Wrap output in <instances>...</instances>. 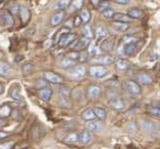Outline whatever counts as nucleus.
Returning a JSON list of instances; mask_svg holds the SVG:
<instances>
[{
	"instance_id": "obj_15",
	"label": "nucleus",
	"mask_w": 160,
	"mask_h": 149,
	"mask_svg": "<svg viewBox=\"0 0 160 149\" xmlns=\"http://www.w3.org/2000/svg\"><path fill=\"white\" fill-rule=\"evenodd\" d=\"M18 13H20L21 21H22L24 24H26L28 21H29V19H30V10H29V8H28L26 5H21L20 9H18Z\"/></svg>"
},
{
	"instance_id": "obj_37",
	"label": "nucleus",
	"mask_w": 160,
	"mask_h": 149,
	"mask_svg": "<svg viewBox=\"0 0 160 149\" xmlns=\"http://www.w3.org/2000/svg\"><path fill=\"white\" fill-rule=\"evenodd\" d=\"M66 58L69 60H71V61L77 62L78 59H79V52H76V50H74V52H70L68 55L66 56Z\"/></svg>"
},
{
	"instance_id": "obj_31",
	"label": "nucleus",
	"mask_w": 160,
	"mask_h": 149,
	"mask_svg": "<svg viewBox=\"0 0 160 149\" xmlns=\"http://www.w3.org/2000/svg\"><path fill=\"white\" fill-rule=\"evenodd\" d=\"M116 67H117L119 70H126L128 68V62L125 61L123 59H119L116 62Z\"/></svg>"
},
{
	"instance_id": "obj_30",
	"label": "nucleus",
	"mask_w": 160,
	"mask_h": 149,
	"mask_svg": "<svg viewBox=\"0 0 160 149\" xmlns=\"http://www.w3.org/2000/svg\"><path fill=\"white\" fill-rule=\"evenodd\" d=\"M61 67L62 68H71V67H73V66H75L76 65V62H74V61H71V60H69V59H67V58H65V59H63L62 60V62H61Z\"/></svg>"
},
{
	"instance_id": "obj_22",
	"label": "nucleus",
	"mask_w": 160,
	"mask_h": 149,
	"mask_svg": "<svg viewBox=\"0 0 160 149\" xmlns=\"http://www.w3.org/2000/svg\"><path fill=\"white\" fill-rule=\"evenodd\" d=\"M11 72V69L9 67V65L7 63L4 62H0V75L2 76H9Z\"/></svg>"
},
{
	"instance_id": "obj_33",
	"label": "nucleus",
	"mask_w": 160,
	"mask_h": 149,
	"mask_svg": "<svg viewBox=\"0 0 160 149\" xmlns=\"http://www.w3.org/2000/svg\"><path fill=\"white\" fill-rule=\"evenodd\" d=\"M82 34H83V37H86V38L90 39L94 35V33H92V30L90 26H84L82 28Z\"/></svg>"
},
{
	"instance_id": "obj_17",
	"label": "nucleus",
	"mask_w": 160,
	"mask_h": 149,
	"mask_svg": "<svg viewBox=\"0 0 160 149\" xmlns=\"http://www.w3.org/2000/svg\"><path fill=\"white\" fill-rule=\"evenodd\" d=\"M94 33H96V36L100 39H104L108 36L109 32L108 29L104 26H97L96 30H94Z\"/></svg>"
},
{
	"instance_id": "obj_18",
	"label": "nucleus",
	"mask_w": 160,
	"mask_h": 149,
	"mask_svg": "<svg viewBox=\"0 0 160 149\" xmlns=\"http://www.w3.org/2000/svg\"><path fill=\"white\" fill-rule=\"evenodd\" d=\"M2 21H3V24L5 25L6 27H10L13 25V18L8 11H4L1 16Z\"/></svg>"
},
{
	"instance_id": "obj_52",
	"label": "nucleus",
	"mask_w": 160,
	"mask_h": 149,
	"mask_svg": "<svg viewBox=\"0 0 160 149\" xmlns=\"http://www.w3.org/2000/svg\"><path fill=\"white\" fill-rule=\"evenodd\" d=\"M50 45H52V40H47V41H46V42L44 43V46H45L46 48H48Z\"/></svg>"
},
{
	"instance_id": "obj_38",
	"label": "nucleus",
	"mask_w": 160,
	"mask_h": 149,
	"mask_svg": "<svg viewBox=\"0 0 160 149\" xmlns=\"http://www.w3.org/2000/svg\"><path fill=\"white\" fill-rule=\"evenodd\" d=\"M113 47V40L107 39L104 42H102V50H110Z\"/></svg>"
},
{
	"instance_id": "obj_47",
	"label": "nucleus",
	"mask_w": 160,
	"mask_h": 149,
	"mask_svg": "<svg viewBox=\"0 0 160 149\" xmlns=\"http://www.w3.org/2000/svg\"><path fill=\"white\" fill-rule=\"evenodd\" d=\"M46 85H47V83H46V81L44 80V79H42V80H38L36 82V87H46Z\"/></svg>"
},
{
	"instance_id": "obj_27",
	"label": "nucleus",
	"mask_w": 160,
	"mask_h": 149,
	"mask_svg": "<svg viewBox=\"0 0 160 149\" xmlns=\"http://www.w3.org/2000/svg\"><path fill=\"white\" fill-rule=\"evenodd\" d=\"M82 118L86 122H89V120H94L96 118V115L94 113V110L92 109H86V110L83 111L82 113Z\"/></svg>"
},
{
	"instance_id": "obj_20",
	"label": "nucleus",
	"mask_w": 160,
	"mask_h": 149,
	"mask_svg": "<svg viewBox=\"0 0 160 149\" xmlns=\"http://www.w3.org/2000/svg\"><path fill=\"white\" fill-rule=\"evenodd\" d=\"M112 27L118 32H124L128 29V23H122V22H113Z\"/></svg>"
},
{
	"instance_id": "obj_35",
	"label": "nucleus",
	"mask_w": 160,
	"mask_h": 149,
	"mask_svg": "<svg viewBox=\"0 0 160 149\" xmlns=\"http://www.w3.org/2000/svg\"><path fill=\"white\" fill-rule=\"evenodd\" d=\"M71 8L73 9H80L83 6V0H72L70 3Z\"/></svg>"
},
{
	"instance_id": "obj_5",
	"label": "nucleus",
	"mask_w": 160,
	"mask_h": 149,
	"mask_svg": "<svg viewBox=\"0 0 160 149\" xmlns=\"http://www.w3.org/2000/svg\"><path fill=\"white\" fill-rule=\"evenodd\" d=\"M125 87L128 90L129 94L133 95V96H138V95L141 94L142 90H141V87L138 82H136L134 80H127L125 82Z\"/></svg>"
},
{
	"instance_id": "obj_29",
	"label": "nucleus",
	"mask_w": 160,
	"mask_h": 149,
	"mask_svg": "<svg viewBox=\"0 0 160 149\" xmlns=\"http://www.w3.org/2000/svg\"><path fill=\"white\" fill-rule=\"evenodd\" d=\"M70 3H71V0H59V1L57 2V4L55 5V8L63 10V9L68 7V6L70 5Z\"/></svg>"
},
{
	"instance_id": "obj_50",
	"label": "nucleus",
	"mask_w": 160,
	"mask_h": 149,
	"mask_svg": "<svg viewBox=\"0 0 160 149\" xmlns=\"http://www.w3.org/2000/svg\"><path fill=\"white\" fill-rule=\"evenodd\" d=\"M9 136V134L7 132H4V131H0V139H4V138H7Z\"/></svg>"
},
{
	"instance_id": "obj_51",
	"label": "nucleus",
	"mask_w": 160,
	"mask_h": 149,
	"mask_svg": "<svg viewBox=\"0 0 160 149\" xmlns=\"http://www.w3.org/2000/svg\"><path fill=\"white\" fill-rule=\"evenodd\" d=\"M90 2H91V4L94 7H98L100 5V3H101V0H90Z\"/></svg>"
},
{
	"instance_id": "obj_6",
	"label": "nucleus",
	"mask_w": 160,
	"mask_h": 149,
	"mask_svg": "<svg viewBox=\"0 0 160 149\" xmlns=\"http://www.w3.org/2000/svg\"><path fill=\"white\" fill-rule=\"evenodd\" d=\"M103 128H104L103 123L100 122V120L94 119L86 122V129L89 132H100L103 130Z\"/></svg>"
},
{
	"instance_id": "obj_49",
	"label": "nucleus",
	"mask_w": 160,
	"mask_h": 149,
	"mask_svg": "<svg viewBox=\"0 0 160 149\" xmlns=\"http://www.w3.org/2000/svg\"><path fill=\"white\" fill-rule=\"evenodd\" d=\"M129 1H131V0H115L116 3L121 4V5H125V4H128Z\"/></svg>"
},
{
	"instance_id": "obj_46",
	"label": "nucleus",
	"mask_w": 160,
	"mask_h": 149,
	"mask_svg": "<svg viewBox=\"0 0 160 149\" xmlns=\"http://www.w3.org/2000/svg\"><path fill=\"white\" fill-rule=\"evenodd\" d=\"M13 146V143L10 142V143H4L0 145V149H11Z\"/></svg>"
},
{
	"instance_id": "obj_2",
	"label": "nucleus",
	"mask_w": 160,
	"mask_h": 149,
	"mask_svg": "<svg viewBox=\"0 0 160 149\" xmlns=\"http://www.w3.org/2000/svg\"><path fill=\"white\" fill-rule=\"evenodd\" d=\"M68 74L69 76H71L73 78H78V79L83 78L85 75V67L81 64L75 65V66L69 68Z\"/></svg>"
},
{
	"instance_id": "obj_34",
	"label": "nucleus",
	"mask_w": 160,
	"mask_h": 149,
	"mask_svg": "<svg viewBox=\"0 0 160 149\" xmlns=\"http://www.w3.org/2000/svg\"><path fill=\"white\" fill-rule=\"evenodd\" d=\"M88 50H87V55L90 56V57H96L99 53V48L98 46L94 45V44H89Z\"/></svg>"
},
{
	"instance_id": "obj_39",
	"label": "nucleus",
	"mask_w": 160,
	"mask_h": 149,
	"mask_svg": "<svg viewBox=\"0 0 160 149\" xmlns=\"http://www.w3.org/2000/svg\"><path fill=\"white\" fill-rule=\"evenodd\" d=\"M60 95L62 96V98L68 99V98L70 97V88L67 87H62L60 88Z\"/></svg>"
},
{
	"instance_id": "obj_28",
	"label": "nucleus",
	"mask_w": 160,
	"mask_h": 149,
	"mask_svg": "<svg viewBox=\"0 0 160 149\" xmlns=\"http://www.w3.org/2000/svg\"><path fill=\"white\" fill-rule=\"evenodd\" d=\"M94 110V115H96V117H98L99 119H105L106 116H107V111L105 109L103 108H94L92 109Z\"/></svg>"
},
{
	"instance_id": "obj_7",
	"label": "nucleus",
	"mask_w": 160,
	"mask_h": 149,
	"mask_svg": "<svg viewBox=\"0 0 160 149\" xmlns=\"http://www.w3.org/2000/svg\"><path fill=\"white\" fill-rule=\"evenodd\" d=\"M109 103H110V105L112 106L115 110H123L125 107L123 101H122L120 98L116 97L115 95H113V96L109 99Z\"/></svg>"
},
{
	"instance_id": "obj_25",
	"label": "nucleus",
	"mask_w": 160,
	"mask_h": 149,
	"mask_svg": "<svg viewBox=\"0 0 160 149\" xmlns=\"http://www.w3.org/2000/svg\"><path fill=\"white\" fill-rule=\"evenodd\" d=\"M78 136H79V135L76 132H72L65 138L64 141L66 142L67 144H75L76 142L78 141Z\"/></svg>"
},
{
	"instance_id": "obj_24",
	"label": "nucleus",
	"mask_w": 160,
	"mask_h": 149,
	"mask_svg": "<svg viewBox=\"0 0 160 149\" xmlns=\"http://www.w3.org/2000/svg\"><path fill=\"white\" fill-rule=\"evenodd\" d=\"M21 88L18 85H15V87H11L10 90V96L11 98H13V99L15 100V101H22V96H21V93H20Z\"/></svg>"
},
{
	"instance_id": "obj_54",
	"label": "nucleus",
	"mask_w": 160,
	"mask_h": 149,
	"mask_svg": "<svg viewBox=\"0 0 160 149\" xmlns=\"http://www.w3.org/2000/svg\"><path fill=\"white\" fill-rule=\"evenodd\" d=\"M1 92H2V85H0V93H1Z\"/></svg>"
},
{
	"instance_id": "obj_12",
	"label": "nucleus",
	"mask_w": 160,
	"mask_h": 149,
	"mask_svg": "<svg viewBox=\"0 0 160 149\" xmlns=\"http://www.w3.org/2000/svg\"><path fill=\"white\" fill-rule=\"evenodd\" d=\"M138 81L140 83H142V85H151L153 83V77L150 74L148 73H145V72H141V73L138 74Z\"/></svg>"
},
{
	"instance_id": "obj_4",
	"label": "nucleus",
	"mask_w": 160,
	"mask_h": 149,
	"mask_svg": "<svg viewBox=\"0 0 160 149\" xmlns=\"http://www.w3.org/2000/svg\"><path fill=\"white\" fill-rule=\"evenodd\" d=\"M43 78H44L45 81H48V82L52 83H62L64 81V78L62 77L61 75H59L58 73H55L52 71H45L43 73Z\"/></svg>"
},
{
	"instance_id": "obj_3",
	"label": "nucleus",
	"mask_w": 160,
	"mask_h": 149,
	"mask_svg": "<svg viewBox=\"0 0 160 149\" xmlns=\"http://www.w3.org/2000/svg\"><path fill=\"white\" fill-rule=\"evenodd\" d=\"M77 38H78V36L76 35L75 33H70V32H68V33L64 34V35H62L60 37L59 45L61 46V47H66V46H68L70 43L77 40Z\"/></svg>"
},
{
	"instance_id": "obj_21",
	"label": "nucleus",
	"mask_w": 160,
	"mask_h": 149,
	"mask_svg": "<svg viewBox=\"0 0 160 149\" xmlns=\"http://www.w3.org/2000/svg\"><path fill=\"white\" fill-rule=\"evenodd\" d=\"M113 20H115V22H122V23H128L131 21L128 16L121 13H115L114 16H113Z\"/></svg>"
},
{
	"instance_id": "obj_53",
	"label": "nucleus",
	"mask_w": 160,
	"mask_h": 149,
	"mask_svg": "<svg viewBox=\"0 0 160 149\" xmlns=\"http://www.w3.org/2000/svg\"><path fill=\"white\" fill-rule=\"evenodd\" d=\"M5 125V122L2 118H0V125Z\"/></svg>"
},
{
	"instance_id": "obj_13",
	"label": "nucleus",
	"mask_w": 160,
	"mask_h": 149,
	"mask_svg": "<svg viewBox=\"0 0 160 149\" xmlns=\"http://www.w3.org/2000/svg\"><path fill=\"white\" fill-rule=\"evenodd\" d=\"M65 18V11L64 10H61V11H58L57 13H55L53 16H52L50 18V25L52 26H58L59 24H61L63 19Z\"/></svg>"
},
{
	"instance_id": "obj_43",
	"label": "nucleus",
	"mask_w": 160,
	"mask_h": 149,
	"mask_svg": "<svg viewBox=\"0 0 160 149\" xmlns=\"http://www.w3.org/2000/svg\"><path fill=\"white\" fill-rule=\"evenodd\" d=\"M114 10L112 8H108L107 10L103 11V16L105 17L106 19H113V16H114Z\"/></svg>"
},
{
	"instance_id": "obj_44",
	"label": "nucleus",
	"mask_w": 160,
	"mask_h": 149,
	"mask_svg": "<svg viewBox=\"0 0 160 149\" xmlns=\"http://www.w3.org/2000/svg\"><path fill=\"white\" fill-rule=\"evenodd\" d=\"M98 8L102 11V13H103V11L107 10L108 8H110V3H109V2H106V1H103V2H101V3H100Z\"/></svg>"
},
{
	"instance_id": "obj_36",
	"label": "nucleus",
	"mask_w": 160,
	"mask_h": 149,
	"mask_svg": "<svg viewBox=\"0 0 160 149\" xmlns=\"http://www.w3.org/2000/svg\"><path fill=\"white\" fill-rule=\"evenodd\" d=\"M22 70H23V72H24L25 74H30V73H32V72H33V70H34L33 64H31V63H26V64L23 65Z\"/></svg>"
},
{
	"instance_id": "obj_14",
	"label": "nucleus",
	"mask_w": 160,
	"mask_h": 149,
	"mask_svg": "<svg viewBox=\"0 0 160 149\" xmlns=\"http://www.w3.org/2000/svg\"><path fill=\"white\" fill-rule=\"evenodd\" d=\"M89 44H90V39L86 38V37H82V38H80L79 40L76 42V45L74 46V50H75L76 52H78V50H83L86 47H88Z\"/></svg>"
},
{
	"instance_id": "obj_40",
	"label": "nucleus",
	"mask_w": 160,
	"mask_h": 149,
	"mask_svg": "<svg viewBox=\"0 0 160 149\" xmlns=\"http://www.w3.org/2000/svg\"><path fill=\"white\" fill-rule=\"evenodd\" d=\"M9 11L8 13H10L11 16H15L17 15V13H18V9H20V6L18 5L17 3H13L9 5Z\"/></svg>"
},
{
	"instance_id": "obj_48",
	"label": "nucleus",
	"mask_w": 160,
	"mask_h": 149,
	"mask_svg": "<svg viewBox=\"0 0 160 149\" xmlns=\"http://www.w3.org/2000/svg\"><path fill=\"white\" fill-rule=\"evenodd\" d=\"M82 23V21H81V19L79 16H77V17H75V19H74V22H73V25L76 27L80 26V24Z\"/></svg>"
},
{
	"instance_id": "obj_8",
	"label": "nucleus",
	"mask_w": 160,
	"mask_h": 149,
	"mask_svg": "<svg viewBox=\"0 0 160 149\" xmlns=\"http://www.w3.org/2000/svg\"><path fill=\"white\" fill-rule=\"evenodd\" d=\"M141 127L143 130H145L148 133H155L158 131V127L155 122H151V120H142L141 122Z\"/></svg>"
},
{
	"instance_id": "obj_16",
	"label": "nucleus",
	"mask_w": 160,
	"mask_h": 149,
	"mask_svg": "<svg viewBox=\"0 0 160 149\" xmlns=\"http://www.w3.org/2000/svg\"><path fill=\"white\" fill-rule=\"evenodd\" d=\"M52 95V90L49 87H43L38 92V97L42 101H48Z\"/></svg>"
},
{
	"instance_id": "obj_32",
	"label": "nucleus",
	"mask_w": 160,
	"mask_h": 149,
	"mask_svg": "<svg viewBox=\"0 0 160 149\" xmlns=\"http://www.w3.org/2000/svg\"><path fill=\"white\" fill-rule=\"evenodd\" d=\"M148 112L149 114H152L153 116H156V117H158L160 116V108L159 106H149L148 107Z\"/></svg>"
},
{
	"instance_id": "obj_45",
	"label": "nucleus",
	"mask_w": 160,
	"mask_h": 149,
	"mask_svg": "<svg viewBox=\"0 0 160 149\" xmlns=\"http://www.w3.org/2000/svg\"><path fill=\"white\" fill-rule=\"evenodd\" d=\"M87 57H88L87 53L83 50V52L79 53V59H78V61H79V62H85L87 60Z\"/></svg>"
},
{
	"instance_id": "obj_10",
	"label": "nucleus",
	"mask_w": 160,
	"mask_h": 149,
	"mask_svg": "<svg viewBox=\"0 0 160 149\" xmlns=\"http://www.w3.org/2000/svg\"><path fill=\"white\" fill-rule=\"evenodd\" d=\"M100 95H101V87L99 85H92L87 88V97L89 99H97L100 97Z\"/></svg>"
},
{
	"instance_id": "obj_26",
	"label": "nucleus",
	"mask_w": 160,
	"mask_h": 149,
	"mask_svg": "<svg viewBox=\"0 0 160 149\" xmlns=\"http://www.w3.org/2000/svg\"><path fill=\"white\" fill-rule=\"evenodd\" d=\"M79 17L81 19V21H82V23H85V24H86V23H88L90 21L91 15H90L88 9H81Z\"/></svg>"
},
{
	"instance_id": "obj_23",
	"label": "nucleus",
	"mask_w": 160,
	"mask_h": 149,
	"mask_svg": "<svg viewBox=\"0 0 160 149\" xmlns=\"http://www.w3.org/2000/svg\"><path fill=\"white\" fill-rule=\"evenodd\" d=\"M97 62L100 63L101 65H111L115 62V59L112 56H103V57L97 60Z\"/></svg>"
},
{
	"instance_id": "obj_1",
	"label": "nucleus",
	"mask_w": 160,
	"mask_h": 149,
	"mask_svg": "<svg viewBox=\"0 0 160 149\" xmlns=\"http://www.w3.org/2000/svg\"><path fill=\"white\" fill-rule=\"evenodd\" d=\"M89 74L94 78H103L108 74V69L103 65H92L89 67Z\"/></svg>"
},
{
	"instance_id": "obj_9",
	"label": "nucleus",
	"mask_w": 160,
	"mask_h": 149,
	"mask_svg": "<svg viewBox=\"0 0 160 149\" xmlns=\"http://www.w3.org/2000/svg\"><path fill=\"white\" fill-rule=\"evenodd\" d=\"M92 139H94V137H92V134L89 131L81 132L79 134V136H78V140H79L83 145H88V144H90L92 142Z\"/></svg>"
},
{
	"instance_id": "obj_41",
	"label": "nucleus",
	"mask_w": 160,
	"mask_h": 149,
	"mask_svg": "<svg viewBox=\"0 0 160 149\" xmlns=\"http://www.w3.org/2000/svg\"><path fill=\"white\" fill-rule=\"evenodd\" d=\"M136 38H134L133 36H125L122 40V44L125 45V44H131V43H136Z\"/></svg>"
},
{
	"instance_id": "obj_42",
	"label": "nucleus",
	"mask_w": 160,
	"mask_h": 149,
	"mask_svg": "<svg viewBox=\"0 0 160 149\" xmlns=\"http://www.w3.org/2000/svg\"><path fill=\"white\" fill-rule=\"evenodd\" d=\"M10 114V108L8 106H3L0 108V116H8Z\"/></svg>"
},
{
	"instance_id": "obj_11",
	"label": "nucleus",
	"mask_w": 160,
	"mask_h": 149,
	"mask_svg": "<svg viewBox=\"0 0 160 149\" xmlns=\"http://www.w3.org/2000/svg\"><path fill=\"white\" fill-rule=\"evenodd\" d=\"M136 43H131V44H125L120 47V53H123L125 56H131L136 53Z\"/></svg>"
},
{
	"instance_id": "obj_19",
	"label": "nucleus",
	"mask_w": 160,
	"mask_h": 149,
	"mask_svg": "<svg viewBox=\"0 0 160 149\" xmlns=\"http://www.w3.org/2000/svg\"><path fill=\"white\" fill-rule=\"evenodd\" d=\"M127 16L131 20H133V19H141L143 17V11L140 8H131L127 11Z\"/></svg>"
}]
</instances>
